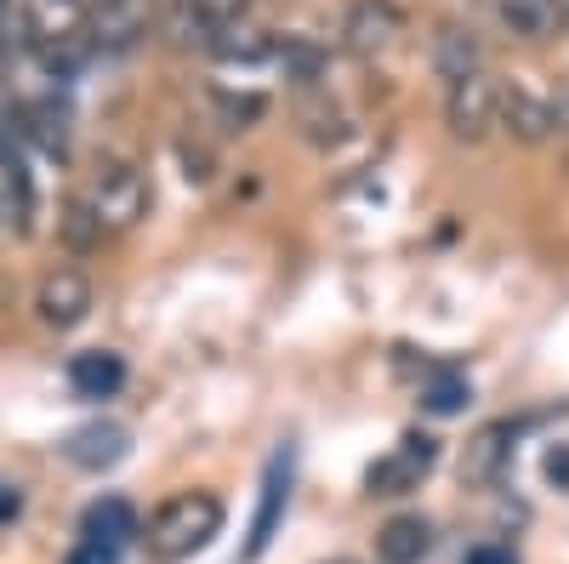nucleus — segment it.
Here are the masks:
<instances>
[{
  "instance_id": "obj_21",
  "label": "nucleus",
  "mask_w": 569,
  "mask_h": 564,
  "mask_svg": "<svg viewBox=\"0 0 569 564\" xmlns=\"http://www.w3.org/2000/svg\"><path fill=\"white\" fill-rule=\"evenodd\" d=\"M63 240H69L74 251H86V246L103 240V228H98V217H91L86 200H69V206H63Z\"/></svg>"
},
{
  "instance_id": "obj_4",
  "label": "nucleus",
  "mask_w": 569,
  "mask_h": 564,
  "mask_svg": "<svg viewBox=\"0 0 569 564\" xmlns=\"http://www.w3.org/2000/svg\"><path fill=\"white\" fill-rule=\"evenodd\" d=\"M433 462H439V439L405 434V439L365 474V485H370V496H410L427 474H433Z\"/></svg>"
},
{
  "instance_id": "obj_14",
  "label": "nucleus",
  "mask_w": 569,
  "mask_h": 564,
  "mask_svg": "<svg viewBox=\"0 0 569 564\" xmlns=\"http://www.w3.org/2000/svg\"><path fill=\"white\" fill-rule=\"evenodd\" d=\"M427 553H433V525L421 513H399L376 531V558L382 564H421Z\"/></svg>"
},
{
  "instance_id": "obj_31",
  "label": "nucleus",
  "mask_w": 569,
  "mask_h": 564,
  "mask_svg": "<svg viewBox=\"0 0 569 564\" xmlns=\"http://www.w3.org/2000/svg\"><path fill=\"white\" fill-rule=\"evenodd\" d=\"M0 18H7V0H0Z\"/></svg>"
},
{
  "instance_id": "obj_13",
  "label": "nucleus",
  "mask_w": 569,
  "mask_h": 564,
  "mask_svg": "<svg viewBox=\"0 0 569 564\" xmlns=\"http://www.w3.org/2000/svg\"><path fill=\"white\" fill-rule=\"evenodd\" d=\"M69 388L80 399H114L126 388V359L109 354V348H91V354H74L69 359Z\"/></svg>"
},
{
  "instance_id": "obj_32",
  "label": "nucleus",
  "mask_w": 569,
  "mask_h": 564,
  "mask_svg": "<svg viewBox=\"0 0 569 564\" xmlns=\"http://www.w3.org/2000/svg\"><path fill=\"white\" fill-rule=\"evenodd\" d=\"M0 217H7V200H0Z\"/></svg>"
},
{
  "instance_id": "obj_3",
  "label": "nucleus",
  "mask_w": 569,
  "mask_h": 564,
  "mask_svg": "<svg viewBox=\"0 0 569 564\" xmlns=\"http://www.w3.org/2000/svg\"><path fill=\"white\" fill-rule=\"evenodd\" d=\"M496 115H501V86L490 75H467L450 86V103H445V126L456 144H485L496 131Z\"/></svg>"
},
{
  "instance_id": "obj_12",
  "label": "nucleus",
  "mask_w": 569,
  "mask_h": 564,
  "mask_svg": "<svg viewBox=\"0 0 569 564\" xmlns=\"http://www.w3.org/2000/svg\"><path fill=\"white\" fill-rule=\"evenodd\" d=\"M507 462H512V422H490V428L472 434V445L461 456V479L467 485H496Z\"/></svg>"
},
{
  "instance_id": "obj_1",
  "label": "nucleus",
  "mask_w": 569,
  "mask_h": 564,
  "mask_svg": "<svg viewBox=\"0 0 569 564\" xmlns=\"http://www.w3.org/2000/svg\"><path fill=\"white\" fill-rule=\"evenodd\" d=\"M222 536V502L211 491H182L171 502L154 507V520L149 531H142V542H149V553L160 564H182V558H194L200 547H211Z\"/></svg>"
},
{
  "instance_id": "obj_18",
  "label": "nucleus",
  "mask_w": 569,
  "mask_h": 564,
  "mask_svg": "<svg viewBox=\"0 0 569 564\" xmlns=\"http://www.w3.org/2000/svg\"><path fill=\"white\" fill-rule=\"evenodd\" d=\"M496 12L518 40H547L552 23H558V0H501Z\"/></svg>"
},
{
  "instance_id": "obj_11",
  "label": "nucleus",
  "mask_w": 569,
  "mask_h": 564,
  "mask_svg": "<svg viewBox=\"0 0 569 564\" xmlns=\"http://www.w3.org/2000/svg\"><path fill=\"white\" fill-rule=\"evenodd\" d=\"M433 69L450 86L467 80V75H485V40L472 34L467 23H439V34H433Z\"/></svg>"
},
{
  "instance_id": "obj_22",
  "label": "nucleus",
  "mask_w": 569,
  "mask_h": 564,
  "mask_svg": "<svg viewBox=\"0 0 569 564\" xmlns=\"http://www.w3.org/2000/svg\"><path fill=\"white\" fill-rule=\"evenodd\" d=\"M279 63H284V75H291V80L308 86V80H319V63L325 58H319V46H308V40H284L279 46Z\"/></svg>"
},
{
  "instance_id": "obj_19",
  "label": "nucleus",
  "mask_w": 569,
  "mask_h": 564,
  "mask_svg": "<svg viewBox=\"0 0 569 564\" xmlns=\"http://www.w3.org/2000/svg\"><path fill=\"white\" fill-rule=\"evenodd\" d=\"M467 399H472V388H467V376L461 370H427V383H421V410L427 416H456V410H467Z\"/></svg>"
},
{
  "instance_id": "obj_28",
  "label": "nucleus",
  "mask_w": 569,
  "mask_h": 564,
  "mask_svg": "<svg viewBox=\"0 0 569 564\" xmlns=\"http://www.w3.org/2000/svg\"><path fill=\"white\" fill-rule=\"evenodd\" d=\"M461 564H518V553L507 542H479V547H467Z\"/></svg>"
},
{
  "instance_id": "obj_2",
  "label": "nucleus",
  "mask_w": 569,
  "mask_h": 564,
  "mask_svg": "<svg viewBox=\"0 0 569 564\" xmlns=\"http://www.w3.org/2000/svg\"><path fill=\"white\" fill-rule=\"evenodd\" d=\"M86 206L98 217L103 234H131L142 217H149V177H142L131 160H103L91 171Z\"/></svg>"
},
{
  "instance_id": "obj_30",
  "label": "nucleus",
  "mask_w": 569,
  "mask_h": 564,
  "mask_svg": "<svg viewBox=\"0 0 569 564\" xmlns=\"http://www.w3.org/2000/svg\"><path fill=\"white\" fill-rule=\"evenodd\" d=\"M552 120H558V131H569V86L558 91V103H552Z\"/></svg>"
},
{
  "instance_id": "obj_8",
  "label": "nucleus",
  "mask_w": 569,
  "mask_h": 564,
  "mask_svg": "<svg viewBox=\"0 0 569 564\" xmlns=\"http://www.w3.org/2000/svg\"><path fill=\"white\" fill-rule=\"evenodd\" d=\"M496 126L512 137V144H525V149L547 144V137L558 131L552 103L541 98V91H530V86H512V91H501V115H496Z\"/></svg>"
},
{
  "instance_id": "obj_20",
  "label": "nucleus",
  "mask_w": 569,
  "mask_h": 564,
  "mask_svg": "<svg viewBox=\"0 0 569 564\" xmlns=\"http://www.w3.org/2000/svg\"><path fill=\"white\" fill-rule=\"evenodd\" d=\"M166 34H171L177 46H211V23L200 18L194 0H177V7L166 12Z\"/></svg>"
},
{
  "instance_id": "obj_16",
  "label": "nucleus",
  "mask_w": 569,
  "mask_h": 564,
  "mask_svg": "<svg viewBox=\"0 0 569 564\" xmlns=\"http://www.w3.org/2000/svg\"><path fill=\"white\" fill-rule=\"evenodd\" d=\"M23 137H29L40 155L63 160V155H69V115H63L58 103H29V109H23Z\"/></svg>"
},
{
  "instance_id": "obj_23",
  "label": "nucleus",
  "mask_w": 569,
  "mask_h": 564,
  "mask_svg": "<svg viewBox=\"0 0 569 564\" xmlns=\"http://www.w3.org/2000/svg\"><path fill=\"white\" fill-rule=\"evenodd\" d=\"M217 109H222V120L233 131H246L251 120H262V98H217Z\"/></svg>"
},
{
  "instance_id": "obj_24",
  "label": "nucleus",
  "mask_w": 569,
  "mask_h": 564,
  "mask_svg": "<svg viewBox=\"0 0 569 564\" xmlns=\"http://www.w3.org/2000/svg\"><path fill=\"white\" fill-rule=\"evenodd\" d=\"M194 7H200V18H206L211 29H222V23H240L251 0H194Z\"/></svg>"
},
{
  "instance_id": "obj_17",
  "label": "nucleus",
  "mask_w": 569,
  "mask_h": 564,
  "mask_svg": "<svg viewBox=\"0 0 569 564\" xmlns=\"http://www.w3.org/2000/svg\"><path fill=\"white\" fill-rule=\"evenodd\" d=\"M211 52L217 58H228V63H262L268 52H273V40L257 29V23H222V29H211Z\"/></svg>"
},
{
  "instance_id": "obj_25",
  "label": "nucleus",
  "mask_w": 569,
  "mask_h": 564,
  "mask_svg": "<svg viewBox=\"0 0 569 564\" xmlns=\"http://www.w3.org/2000/svg\"><path fill=\"white\" fill-rule=\"evenodd\" d=\"M63 564H120V547H109V542H86V536H80V542L69 547Z\"/></svg>"
},
{
  "instance_id": "obj_6",
  "label": "nucleus",
  "mask_w": 569,
  "mask_h": 564,
  "mask_svg": "<svg viewBox=\"0 0 569 564\" xmlns=\"http://www.w3.org/2000/svg\"><path fill=\"white\" fill-rule=\"evenodd\" d=\"M405 34V18L393 0H353V12L342 23V40H348V52L353 58H382L393 52V40Z\"/></svg>"
},
{
  "instance_id": "obj_5",
  "label": "nucleus",
  "mask_w": 569,
  "mask_h": 564,
  "mask_svg": "<svg viewBox=\"0 0 569 564\" xmlns=\"http://www.w3.org/2000/svg\"><path fill=\"white\" fill-rule=\"evenodd\" d=\"M291 474H297V456H291V445H284V451H273L268 474H262L257 520H251V536H246V547H240L246 564H257V558L268 553V542H273V531H279V520H284V507H291Z\"/></svg>"
},
{
  "instance_id": "obj_15",
  "label": "nucleus",
  "mask_w": 569,
  "mask_h": 564,
  "mask_svg": "<svg viewBox=\"0 0 569 564\" xmlns=\"http://www.w3.org/2000/svg\"><path fill=\"white\" fill-rule=\"evenodd\" d=\"M80 536H86V542L126 547L131 536H142V525H137V507H131L126 496H103V502H91V507H86V520H80Z\"/></svg>"
},
{
  "instance_id": "obj_9",
  "label": "nucleus",
  "mask_w": 569,
  "mask_h": 564,
  "mask_svg": "<svg viewBox=\"0 0 569 564\" xmlns=\"http://www.w3.org/2000/svg\"><path fill=\"white\" fill-rule=\"evenodd\" d=\"M23 29L34 52H52V46L86 34V0H29L23 7Z\"/></svg>"
},
{
  "instance_id": "obj_10",
  "label": "nucleus",
  "mask_w": 569,
  "mask_h": 564,
  "mask_svg": "<svg viewBox=\"0 0 569 564\" xmlns=\"http://www.w3.org/2000/svg\"><path fill=\"white\" fill-rule=\"evenodd\" d=\"M63 451H69L74 467H86V474H103V467H114V462L131 451V434L114 428V422H86V428L69 434Z\"/></svg>"
},
{
  "instance_id": "obj_29",
  "label": "nucleus",
  "mask_w": 569,
  "mask_h": 564,
  "mask_svg": "<svg viewBox=\"0 0 569 564\" xmlns=\"http://www.w3.org/2000/svg\"><path fill=\"white\" fill-rule=\"evenodd\" d=\"M18 507H23V496H18L12 485H0V525H7V520H18Z\"/></svg>"
},
{
  "instance_id": "obj_26",
  "label": "nucleus",
  "mask_w": 569,
  "mask_h": 564,
  "mask_svg": "<svg viewBox=\"0 0 569 564\" xmlns=\"http://www.w3.org/2000/svg\"><path fill=\"white\" fill-rule=\"evenodd\" d=\"M541 474H547V485H552V491H569V445H552V451H547Z\"/></svg>"
},
{
  "instance_id": "obj_33",
  "label": "nucleus",
  "mask_w": 569,
  "mask_h": 564,
  "mask_svg": "<svg viewBox=\"0 0 569 564\" xmlns=\"http://www.w3.org/2000/svg\"><path fill=\"white\" fill-rule=\"evenodd\" d=\"M337 564H348V558H337Z\"/></svg>"
},
{
  "instance_id": "obj_27",
  "label": "nucleus",
  "mask_w": 569,
  "mask_h": 564,
  "mask_svg": "<svg viewBox=\"0 0 569 564\" xmlns=\"http://www.w3.org/2000/svg\"><path fill=\"white\" fill-rule=\"evenodd\" d=\"M177 149H182V166H188L182 177H188V182H206V177H211V155H206L200 144H188V137H182Z\"/></svg>"
},
{
  "instance_id": "obj_7",
  "label": "nucleus",
  "mask_w": 569,
  "mask_h": 564,
  "mask_svg": "<svg viewBox=\"0 0 569 564\" xmlns=\"http://www.w3.org/2000/svg\"><path fill=\"white\" fill-rule=\"evenodd\" d=\"M34 308H40V319L52 325V332H74V325L91 314V279L80 274V268H52L40 279V297H34Z\"/></svg>"
}]
</instances>
